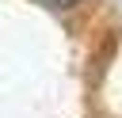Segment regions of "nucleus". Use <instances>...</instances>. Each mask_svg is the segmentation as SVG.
Returning <instances> with one entry per match:
<instances>
[{"label":"nucleus","mask_w":122,"mask_h":118,"mask_svg":"<svg viewBox=\"0 0 122 118\" xmlns=\"http://www.w3.org/2000/svg\"><path fill=\"white\" fill-rule=\"evenodd\" d=\"M38 4H46V8H57V11H69V8H76L80 0H38Z\"/></svg>","instance_id":"f257e3e1"}]
</instances>
